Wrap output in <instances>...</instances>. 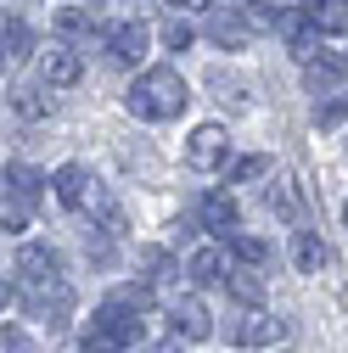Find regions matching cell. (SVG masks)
<instances>
[{
	"mask_svg": "<svg viewBox=\"0 0 348 353\" xmlns=\"http://www.w3.org/2000/svg\"><path fill=\"white\" fill-rule=\"evenodd\" d=\"M124 107L135 112V118H146V123H168V118H180L191 107V90H186V79L174 73V68H146L135 84H129Z\"/></svg>",
	"mask_w": 348,
	"mask_h": 353,
	"instance_id": "1",
	"label": "cell"
},
{
	"mask_svg": "<svg viewBox=\"0 0 348 353\" xmlns=\"http://www.w3.org/2000/svg\"><path fill=\"white\" fill-rule=\"evenodd\" d=\"M23 308H28L34 325L62 331L68 314H73V286H68V281H28V286H23Z\"/></svg>",
	"mask_w": 348,
	"mask_h": 353,
	"instance_id": "2",
	"label": "cell"
},
{
	"mask_svg": "<svg viewBox=\"0 0 348 353\" xmlns=\"http://www.w3.org/2000/svg\"><path fill=\"white\" fill-rule=\"evenodd\" d=\"M231 157V135H225V123H197L191 129V141H186V163L197 174H213V168H225Z\"/></svg>",
	"mask_w": 348,
	"mask_h": 353,
	"instance_id": "3",
	"label": "cell"
},
{
	"mask_svg": "<svg viewBox=\"0 0 348 353\" xmlns=\"http://www.w3.org/2000/svg\"><path fill=\"white\" fill-rule=\"evenodd\" d=\"M225 336H231L236 347H281V342L292 336V325L276 320V314H247V320H236Z\"/></svg>",
	"mask_w": 348,
	"mask_h": 353,
	"instance_id": "4",
	"label": "cell"
},
{
	"mask_svg": "<svg viewBox=\"0 0 348 353\" xmlns=\"http://www.w3.org/2000/svg\"><path fill=\"white\" fill-rule=\"evenodd\" d=\"M135 308H124V303H102L96 314H90V336H102V342H113V347H129L135 342Z\"/></svg>",
	"mask_w": 348,
	"mask_h": 353,
	"instance_id": "5",
	"label": "cell"
},
{
	"mask_svg": "<svg viewBox=\"0 0 348 353\" xmlns=\"http://www.w3.org/2000/svg\"><path fill=\"white\" fill-rule=\"evenodd\" d=\"M342 79H348V57H337V51H315L309 62H303V90H309V96L337 90Z\"/></svg>",
	"mask_w": 348,
	"mask_h": 353,
	"instance_id": "6",
	"label": "cell"
},
{
	"mask_svg": "<svg viewBox=\"0 0 348 353\" xmlns=\"http://www.w3.org/2000/svg\"><path fill=\"white\" fill-rule=\"evenodd\" d=\"M146 46H152L146 23H118V28H107V51H113V62H124V68H135V62L146 57Z\"/></svg>",
	"mask_w": 348,
	"mask_h": 353,
	"instance_id": "7",
	"label": "cell"
},
{
	"mask_svg": "<svg viewBox=\"0 0 348 353\" xmlns=\"http://www.w3.org/2000/svg\"><path fill=\"white\" fill-rule=\"evenodd\" d=\"M168 325L180 331L186 342H202V336L213 331V314H208V303H202V297H180V303L168 308Z\"/></svg>",
	"mask_w": 348,
	"mask_h": 353,
	"instance_id": "8",
	"label": "cell"
},
{
	"mask_svg": "<svg viewBox=\"0 0 348 353\" xmlns=\"http://www.w3.org/2000/svg\"><path fill=\"white\" fill-rule=\"evenodd\" d=\"M51 191H57V202H62L68 213H79L84 202H90L96 180H90V174H84L79 163H62V168H57V180H51Z\"/></svg>",
	"mask_w": 348,
	"mask_h": 353,
	"instance_id": "9",
	"label": "cell"
},
{
	"mask_svg": "<svg viewBox=\"0 0 348 353\" xmlns=\"http://www.w3.org/2000/svg\"><path fill=\"white\" fill-rule=\"evenodd\" d=\"M17 275H23V281H62V252L28 241V247L17 252Z\"/></svg>",
	"mask_w": 348,
	"mask_h": 353,
	"instance_id": "10",
	"label": "cell"
},
{
	"mask_svg": "<svg viewBox=\"0 0 348 353\" xmlns=\"http://www.w3.org/2000/svg\"><path fill=\"white\" fill-rule=\"evenodd\" d=\"M39 68H46V84H57V90H68V84L84 79V62L73 46H46V57H39Z\"/></svg>",
	"mask_w": 348,
	"mask_h": 353,
	"instance_id": "11",
	"label": "cell"
},
{
	"mask_svg": "<svg viewBox=\"0 0 348 353\" xmlns=\"http://www.w3.org/2000/svg\"><path fill=\"white\" fill-rule=\"evenodd\" d=\"M236 213H242V208H236V196H231V191H208V196H202V208H197L202 230H213V236H225V230L236 225Z\"/></svg>",
	"mask_w": 348,
	"mask_h": 353,
	"instance_id": "12",
	"label": "cell"
},
{
	"mask_svg": "<svg viewBox=\"0 0 348 353\" xmlns=\"http://www.w3.org/2000/svg\"><path fill=\"white\" fill-rule=\"evenodd\" d=\"M303 17L320 34H348V0H303Z\"/></svg>",
	"mask_w": 348,
	"mask_h": 353,
	"instance_id": "13",
	"label": "cell"
},
{
	"mask_svg": "<svg viewBox=\"0 0 348 353\" xmlns=\"http://www.w3.org/2000/svg\"><path fill=\"white\" fill-rule=\"evenodd\" d=\"M225 292H231L236 303L258 308V303H264V292H270V281L258 275V270H247V263H242V270H231V275H225Z\"/></svg>",
	"mask_w": 348,
	"mask_h": 353,
	"instance_id": "14",
	"label": "cell"
},
{
	"mask_svg": "<svg viewBox=\"0 0 348 353\" xmlns=\"http://www.w3.org/2000/svg\"><path fill=\"white\" fill-rule=\"evenodd\" d=\"M292 263H298L303 275H315V270L331 263V252H326V241H320L315 230H298V236H292Z\"/></svg>",
	"mask_w": 348,
	"mask_h": 353,
	"instance_id": "15",
	"label": "cell"
},
{
	"mask_svg": "<svg viewBox=\"0 0 348 353\" xmlns=\"http://www.w3.org/2000/svg\"><path fill=\"white\" fill-rule=\"evenodd\" d=\"M225 275H231L225 247H202V252H191V281H202V286H225Z\"/></svg>",
	"mask_w": 348,
	"mask_h": 353,
	"instance_id": "16",
	"label": "cell"
},
{
	"mask_svg": "<svg viewBox=\"0 0 348 353\" xmlns=\"http://www.w3.org/2000/svg\"><path fill=\"white\" fill-rule=\"evenodd\" d=\"M264 202H270V213H276V219H287V225H303V196H298V185H292V180H276V185L264 191Z\"/></svg>",
	"mask_w": 348,
	"mask_h": 353,
	"instance_id": "17",
	"label": "cell"
},
{
	"mask_svg": "<svg viewBox=\"0 0 348 353\" xmlns=\"http://www.w3.org/2000/svg\"><path fill=\"white\" fill-rule=\"evenodd\" d=\"M84 208L96 213V225H102L107 236H129V219H124V208H118L107 191H90V202H84Z\"/></svg>",
	"mask_w": 348,
	"mask_h": 353,
	"instance_id": "18",
	"label": "cell"
},
{
	"mask_svg": "<svg viewBox=\"0 0 348 353\" xmlns=\"http://www.w3.org/2000/svg\"><path fill=\"white\" fill-rule=\"evenodd\" d=\"M6 185H12V196H17V202H28V208L39 202V191H46V180H39L28 163H12V168H6Z\"/></svg>",
	"mask_w": 348,
	"mask_h": 353,
	"instance_id": "19",
	"label": "cell"
},
{
	"mask_svg": "<svg viewBox=\"0 0 348 353\" xmlns=\"http://www.w3.org/2000/svg\"><path fill=\"white\" fill-rule=\"evenodd\" d=\"M0 51H6V57H28V51H34V34H28L23 17H6V23H0Z\"/></svg>",
	"mask_w": 348,
	"mask_h": 353,
	"instance_id": "20",
	"label": "cell"
},
{
	"mask_svg": "<svg viewBox=\"0 0 348 353\" xmlns=\"http://www.w3.org/2000/svg\"><path fill=\"white\" fill-rule=\"evenodd\" d=\"M242 23H247V34H258V28H281L287 12L270 6V0H247V6H242Z\"/></svg>",
	"mask_w": 348,
	"mask_h": 353,
	"instance_id": "21",
	"label": "cell"
},
{
	"mask_svg": "<svg viewBox=\"0 0 348 353\" xmlns=\"http://www.w3.org/2000/svg\"><path fill=\"white\" fill-rule=\"evenodd\" d=\"M57 34H62V39H90V34H96V17L79 12V6H62V12H57Z\"/></svg>",
	"mask_w": 348,
	"mask_h": 353,
	"instance_id": "22",
	"label": "cell"
},
{
	"mask_svg": "<svg viewBox=\"0 0 348 353\" xmlns=\"http://www.w3.org/2000/svg\"><path fill=\"white\" fill-rule=\"evenodd\" d=\"M208 39H213V46L242 51V46H247V23H242V17H213V23H208Z\"/></svg>",
	"mask_w": 348,
	"mask_h": 353,
	"instance_id": "23",
	"label": "cell"
},
{
	"mask_svg": "<svg viewBox=\"0 0 348 353\" xmlns=\"http://www.w3.org/2000/svg\"><path fill=\"white\" fill-rule=\"evenodd\" d=\"M231 252L247 263V270H264L270 263V241L264 236H231Z\"/></svg>",
	"mask_w": 348,
	"mask_h": 353,
	"instance_id": "24",
	"label": "cell"
},
{
	"mask_svg": "<svg viewBox=\"0 0 348 353\" xmlns=\"http://www.w3.org/2000/svg\"><path fill=\"white\" fill-rule=\"evenodd\" d=\"M191 39H197V28H191L186 17H168V23H163V46H168L174 57H180V51H191Z\"/></svg>",
	"mask_w": 348,
	"mask_h": 353,
	"instance_id": "25",
	"label": "cell"
},
{
	"mask_svg": "<svg viewBox=\"0 0 348 353\" xmlns=\"http://www.w3.org/2000/svg\"><path fill=\"white\" fill-rule=\"evenodd\" d=\"M12 107H17V118H46V107H51V101H39L34 84H17V90H12Z\"/></svg>",
	"mask_w": 348,
	"mask_h": 353,
	"instance_id": "26",
	"label": "cell"
},
{
	"mask_svg": "<svg viewBox=\"0 0 348 353\" xmlns=\"http://www.w3.org/2000/svg\"><path fill=\"white\" fill-rule=\"evenodd\" d=\"M23 225H28V202H17V196L6 191V196H0V230H12V236H17Z\"/></svg>",
	"mask_w": 348,
	"mask_h": 353,
	"instance_id": "27",
	"label": "cell"
},
{
	"mask_svg": "<svg viewBox=\"0 0 348 353\" xmlns=\"http://www.w3.org/2000/svg\"><path fill=\"white\" fill-rule=\"evenodd\" d=\"M264 168H270L264 157H236V163H231V185H247V180H258Z\"/></svg>",
	"mask_w": 348,
	"mask_h": 353,
	"instance_id": "28",
	"label": "cell"
},
{
	"mask_svg": "<svg viewBox=\"0 0 348 353\" xmlns=\"http://www.w3.org/2000/svg\"><path fill=\"white\" fill-rule=\"evenodd\" d=\"M342 118H348V96H342V101H326V107L315 112V123H320V129H331V123H342Z\"/></svg>",
	"mask_w": 348,
	"mask_h": 353,
	"instance_id": "29",
	"label": "cell"
},
{
	"mask_svg": "<svg viewBox=\"0 0 348 353\" xmlns=\"http://www.w3.org/2000/svg\"><path fill=\"white\" fill-rule=\"evenodd\" d=\"M79 353H124V347H113V342H102V336H84Z\"/></svg>",
	"mask_w": 348,
	"mask_h": 353,
	"instance_id": "30",
	"label": "cell"
},
{
	"mask_svg": "<svg viewBox=\"0 0 348 353\" xmlns=\"http://www.w3.org/2000/svg\"><path fill=\"white\" fill-rule=\"evenodd\" d=\"M12 303H17V286H12V281H0V314H6Z\"/></svg>",
	"mask_w": 348,
	"mask_h": 353,
	"instance_id": "31",
	"label": "cell"
},
{
	"mask_svg": "<svg viewBox=\"0 0 348 353\" xmlns=\"http://www.w3.org/2000/svg\"><path fill=\"white\" fill-rule=\"evenodd\" d=\"M168 6H174V12H202L208 0H168Z\"/></svg>",
	"mask_w": 348,
	"mask_h": 353,
	"instance_id": "32",
	"label": "cell"
},
{
	"mask_svg": "<svg viewBox=\"0 0 348 353\" xmlns=\"http://www.w3.org/2000/svg\"><path fill=\"white\" fill-rule=\"evenodd\" d=\"M157 353H180V347H174V342H168V347H157Z\"/></svg>",
	"mask_w": 348,
	"mask_h": 353,
	"instance_id": "33",
	"label": "cell"
},
{
	"mask_svg": "<svg viewBox=\"0 0 348 353\" xmlns=\"http://www.w3.org/2000/svg\"><path fill=\"white\" fill-rule=\"evenodd\" d=\"M342 225H348V202H342Z\"/></svg>",
	"mask_w": 348,
	"mask_h": 353,
	"instance_id": "34",
	"label": "cell"
},
{
	"mask_svg": "<svg viewBox=\"0 0 348 353\" xmlns=\"http://www.w3.org/2000/svg\"><path fill=\"white\" fill-rule=\"evenodd\" d=\"M0 57H6V51H0Z\"/></svg>",
	"mask_w": 348,
	"mask_h": 353,
	"instance_id": "35",
	"label": "cell"
}]
</instances>
